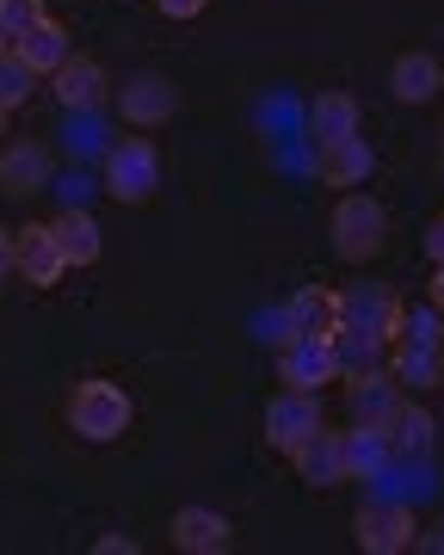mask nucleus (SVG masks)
<instances>
[{
  "mask_svg": "<svg viewBox=\"0 0 444 555\" xmlns=\"http://www.w3.org/2000/svg\"><path fill=\"white\" fill-rule=\"evenodd\" d=\"M334 254L345 259V266H364V259L383 254L389 241V210L370 192H340V204H334Z\"/></svg>",
  "mask_w": 444,
  "mask_h": 555,
  "instance_id": "1",
  "label": "nucleus"
},
{
  "mask_svg": "<svg viewBox=\"0 0 444 555\" xmlns=\"http://www.w3.org/2000/svg\"><path fill=\"white\" fill-rule=\"evenodd\" d=\"M130 396H123L118 383H105V377H87L68 389V426L87 438V444H112V438L130 433Z\"/></svg>",
  "mask_w": 444,
  "mask_h": 555,
  "instance_id": "2",
  "label": "nucleus"
},
{
  "mask_svg": "<svg viewBox=\"0 0 444 555\" xmlns=\"http://www.w3.org/2000/svg\"><path fill=\"white\" fill-rule=\"evenodd\" d=\"M155 185H161V155L148 137H123L105 149V192L118 204H142Z\"/></svg>",
  "mask_w": 444,
  "mask_h": 555,
  "instance_id": "3",
  "label": "nucleus"
},
{
  "mask_svg": "<svg viewBox=\"0 0 444 555\" xmlns=\"http://www.w3.org/2000/svg\"><path fill=\"white\" fill-rule=\"evenodd\" d=\"M414 531H420V518L407 513L402 500H364L358 518H352V537H358L364 555H402V550H414Z\"/></svg>",
  "mask_w": 444,
  "mask_h": 555,
  "instance_id": "4",
  "label": "nucleus"
},
{
  "mask_svg": "<svg viewBox=\"0 0 444 555\" xmlns=\"http://www.w3.org/2000/svg\"><path fill=\"white\" fill-rule=\"evenodd\" d=\"M402 315L407 302L389 291V284H358V291H340V327H358V334L370 339H395L402 334Z\"/></svg>",
  "mask_w": 444,
  "mask_h": 555,
  "instance_id": "5",
  "label": "nucleus"
},
{
  "mask_svg": "<svg viewBox=\"0 0 444 555\" xmlns=\"http://www.w3.org/2000/svg\"><path fill=\"white\" fill-rule=\"evenodd\" d=\"M13 272H19L25 284H38V291L62 284L68 254H62V241H56L50 222H25V229H13Z\"/></svg>",
  "mask_w": 444,
  "mask_h": 555,
  "instance_id": "6",
  "label": "nucleus"
},
{
  "mask_svg": "<svg viewBox=\"0 0 444 555\" xmlns=\"http://www.w3.org/2000/svg\"><path fill=\"white\" fill-rule=\"evenodd\" d=\"M315 433H322V401L309 396V389H284V396L265 408V444H272V451L290 456Z\"/></svg>",
  "mask_w": 444,
  "mask_h": 555,
  "instance_id": "7",
  "label": "nucleus"
},
{
  "mask_svg": "<svg viewBox=\"0 0 444 555\" xmlns=\"http://www.w3.org/2000/svg\"><path fill=\"white\" fill-rule=\"evenodd\" d=\"M340 371H334V339H303V334H290L284 339V352H278V383L284 389H322V383H334Z\"/></svg>",
  "mask_w": 444,
  "mask_h": 555,
  "instance_id": "8",
  "label": "nucleus"
},
{
  "mask_svg": "<svg viewBox=\"0 0 444 555\" xmlns=\"http://www.w3.org/2000/svg\"><path fill=\"white\" fill-rule=\"evenodd\" d=\"M340 451H345V481H383L395 469V438H389V426L352 420V433H340Z\"/></svg>",
  "mask_w": 444,
  "mask_h": 555,
  "instance_id": "9",
  "label": "nucleus"
},
{
  "mask_svg": "<svg viewBox=\"0 0 444 555\" xmlns=\"http://www.w3.org/2000/svg\"><path fill=\"white\" fill-rule=\"evenodd\" d=\"M167 537H173L180 555H222L228 543H235V525H228L217 506H180L173 525H167Z\"/></svg>",
  "mask_w": 444,
  "mask_h": 555,
  "instance_id": "10",
  "label": "nucleus"
},
{
  "mask_svg": "<svg viewBox=\"0 0 444 555\" xmlns=\"http://www.w3.org/2000/svg\"><path fill=\"white\" fill-rule=\"evenodd\" d=\"M370 167H377V155H370V142L364 137H334V142H315V173H322V185H364L370 179Z\"/></svg>",
  "mask_w": 444,
  "mask_h": 555,
  "instance_id": "11",
  "label": "nucleus"
},
{
  "mask_svg": "<svg viewBox=\"0 0 444 555\" xmlns=\"http://www.w3.org/2000/svg\"><path fill=\"white\" fill-rule=\"evenodd\" d=\"M334 339L340 334V291H297L290 309H284V339Z\"/></svg>",
  "mask_w": 444,
  "mask_h": 555,
  "instance_id": "12",
  "label": "nucleus"
},
{
  "mask_svg": "<svg viewBox=\"0 0 444 555\" xmlns=\"http://www.w3.org/2000/svg\"><path fill=\"white\" fill-rule=\"evenodd\" d=\"M50 93H56L68 112H100L105 105V68L93 56H68L56 75H50Z\"/></svg>",
  "mask_w": 444,
  "mask_h": 555,
  "instance_id": "13",
  "label": "nucleus"
},
{
  "mask_svg": "<svg viewBox=\"0 0 444 555\" xmlns=\"http://www.w3.org/2000/svg\"><path fill=\"white\" fill-rule=\"evenodd\" d=\"M0 185L13 192V198H31V192H43L50 185V149L43 142H6L0 149Z\"/></svg>",
  "mask_w": 444,
  "mask_h": 555,
  "instance_id": "14",
  "label": "nucleus"
},
{
  "mask_svg": "<svg viewBox=\"0 0 444 555\" xmlns=\"http://www.w3.org/2000/svg\"><path fill=\"white\" fill-rule=\"evenodd\" d=\"M389 377L402 389H439L444 383V346H420V339H395L389 346Z\"/></svg>",
  "mask_w": 444,
  "mask_h": 555,
  "instance_id": "15",
  "label": "nucleus"
},
{
  "mask_svg": "<svg viewBox=\"0 0 444 555\" xmlns=\"http://www.w3.org/2000/svg\"><path fill=\"white\" fill-rule=\"evenodd\" d=\"M389 93L402 105H426L444 93V68L426 50H407V56H395V68H389Z\"/></svg>",
  "mask_w": 444,
  "mask_h": 555,
  "instance_id": "16",
  "label": "nucleus"
},
{
  "mask_svg": "<svg viewBox=\"0 0 444 555\" xmlns=\"http://www.w3.org/2000/svg\"><path fill=\"white\" fill-rule=\"evenodd\" d=\"M13 56H19L25 68H38V75H56L62 62L75 56V43H68V31H62V25L43 13L31 31H19V38H13Z\"/></svg>",
  "mask_w": 444,
  "mask_h": 555,
  "instance_id": "17",
  "label": "nucleus"
},
{
  "mask_svg": "<svg viewBox=\"0 0 444 555\" xmlns=\"http://www.w3.org/2000/svg\"><path fill=\"white\" fill-rule=\"evenodd\" d=\"M118 105H123V118H130V124L155 130V124L173 118V105H180V100H173V87H167L161 75H136V80H123Z\"/></svg>",
  "mask_w": 444,
  "mask_h": 555,
  "instance_id": "18",
  "label": "nucleus"
},
{
  "mask_svg": "<svg viewBox=\"0 0 444 555\" xmlns=\"http://www.w3.org/2000/svg\"><path fill=\"white\" fill-rule=\"evenodd\" d=\"M395 408H402V383L389 377V364H383V371L352 377V420H364V426H389Z\"/></svg>",
  "mask_w": 444,
  "mask_h": 555,
  "instance_id": "19",
  "label": "nucleus"
},
{
  "mask_svg": "<svg viewBox=\"0 0 444 555\" xmlns=\"http://www.w3.org/2000/svg\"><path fill=\"white\" fill-rule=\"evenodd\" d=\"M290 463H297V476L309 481V488H334V481H345V451H340V433H315L309 444H297L290 451Z\"/></svg>",
  "mask_w": 444,
  "mask_h": 555,
  "instance_id": "20",
  "label": "nucleus"
},
{
  "mask_svg": "<svg viewBox=\"0 0 444 555\" xmlns=\"http://www.w3.org/2000/svg\"><path fill=\"white\" fill-rule=\"evenodd\" d=\"M50 229H56L62 254H68V272H75V266H100V217H93L87 204H68Z\"/></svg>",
  "mask_w": 444,
  "mask_h": 555,
  "instance_id": "21",
  "label": "nucleus"
},
{
  "mask_svg": "<svg viewBox=\"0 0 444 555\" xmlns=\"http://www.w3.org/2000/svg\"><path fill=\"white\" fill-rule=\"evenodd\" d=\"M383 364H389V346H383V339L358 334V327H340V334H334V371H340L345 383L364 377V371H383Z\"/></svg>",
  "mask_w": 444,
  "mask_h": 555,
  "instance_id": "22",
  "label": "nucleus"
},
{
  "mask_svg": "<svg viewBox=\"0 0 444 555\" xmlns=\"http://www.w3.org/2000/svg\"><path fill=\"white\" fill-rule=\"evenodd\" d=\"M309 137L315 142H334V137H358V100L352 93H322V100L309 105Z\"/></svg>",
  "mask_w": 444,
  "mask_h": 555,
  "instance_id": "23",
  "label": "nucleus"
},
{
  "mask_svg": "<svg viewBox=\"0 0 444 555\" xmlns=\"http://www.w3.org/2000/svg\"><path fill=\"white\" fill-rule=\"evenodd\" d=\"M432 433H439V420L426 414L420 401H402V408H395V420H389L395 456H426V451H432Z\"/></svg>",
  "mask_w": 444,
  "mask_h": 555,
  "instance_id": "24",
  "label": "nucleus"
},
{
  "mask_svg": "<svg viewBox=\"0 0 444 555\" xmlns=\"http://www.w3.org/2000/svg\"><path fill=\"white\" fill-rule=\"evenodd\" d=\"M31 87H38V68H25V62L6 50V56H0V105L19 112V105L31 100Z\"/></svg>",
  "mask_w": 444,
  "mask_h": 555,
  "instance_id": "25",
  "label": "nucleus"
},
{
  "mask_svg": "<svg viewBox=\"0 0 444 555\" xmlns=\"http://www.w3.org/2000/svg\"><path fill=\"white\" fill-rule=\"evenodd\" d=\"M395 339H420V346H444V315L439 309H407L402 315V334ZM395 339H389V346H395Z\"/></svg>",
  "mask_w": 444,
  "mask_h": 555,
  "instance_id": "26",
  "label": "nucleus"
},
{
  "mask_svg": "<svg viewBox=\"0 0 444 555\" xmlns=\"http://www.w3.org/2000/svg\"><path fill=\"white\" fill-rule=\"evenodd\" d=\"M43 20V0H0V25L19 38V31H31V25Z\"/></svg>",
  "mask_w": 444,
  "mask_h": 555,
  "instance_id": "27",
  "label": "nucleus"
},
{
  "mask_svg": "<svg viewBox=\"0 0 444 555\" xmlns=\"http://www.w3.org/2000/svg\"><path fill=\"white\" fill-rule=\"evenodd\" d=\"M420 247H426V259H432V266H444V217H432V222H426Z\"/></svg>",
  "mask_w": 444,
  "mask_h": 555,
  "instance_id": "28",
  "label": "nucleus"
},
{
  "mask_svg": "<svg viewBox=\"0 0 444 555\" xmlns=\"http://www.w3.org/2000/svg\"><path fill=\"white\" fill-rule=\"evenodd\" d=\"M155 7H161L167 20H198V13L210 7V0H155Z\"/></svg>",
  "mask_w": 444,
  "mask_h": 555,
  "instance_id": "29",
  "label": "nucleus"
},
{
  "mask_svg": "<svg viewBox=\"0 0 444 555\" xmlns=\"http://www.w3.org/2000/svg\"><path fill=\"white\" fill-rule=\"evenodd\" d=\"M414 543H420V550H432V555H444V518L432 525V531H414Z\"/></svg>",
  "mask_w": 444,
  "mask_h": 555,
  "instance_id": "30",
  "label": "nucleus"
},
{
  "mask_svg": "<svg viewBox=\"0 0 444 555\" xmlns=\"http://www.w3.org/2000/svg\"><path fill=\"white\" fill-rule=\"evenodd\" d=\"M93 550H100V555H130V550H136V543H130V537H100Z\"/></svg>",
  "mask_w": 444,
  "mask_h": 555,
  "instance_id": "31",
  "label": "nucleus"
},
{
  "mask_svg": "<svg viewBox=\"0 0 444 555\" xmlns=\"http://www.w3.org/2000/svg\"><path fill=\"white\" fill-rule=\"evenodd\" d=\"M426 297H432V309L444 315V266H432V284H426Z\"/></svg>",
  "mask_w": 444,
  "mask_h": 555,
  "instance_id": "32",
  "label": "nucleus"
},
{
  "mask_svg": "<svg viewBox=\"0 0 444 555\" xmlns=\"http://www.w3.org/2000/svg\"><path fill=\"white\" fill-rule=\"evenodd\" d=\"M0 278H13V235L0 229Z\"/></svg>",
  "mask_w": 444,
  "mask_h": 555,
  "instance_id": "33",
  "label": "nucleus"
},
{
  "mask_svg": "<svg viewBox=\"0 0 444 555\" xmlns=\"http://www.w3.org/2000/svg\"><path fill=\"white\" fill-rule=\"evenodd\" d=\"M6 50H13V31H6V25H0V56H6Z\"/></svg>",
  "mask_w": 444,
  "mask_h": 555,
  "instance_id": "34",
  "label": "nucleus"
},
{
  "mask_svg": "<svg viewBox=\"0 0 444 555\" xmlns=\"http://www.w3.org/2000/svg\"><path fill=\"white\" fill-rule=\"evenodd\" d=\"M6 118H13V112H6V105H0V137H6Z\"/></svg>",
  "mask_w": 444,
  "mask_h": 555,
  "instance_id": "35",
  "label": "nucleus"
}]
</instances>
